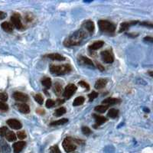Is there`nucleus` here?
I'll use <instances>...</instances> for the list:
<instances>
[{"mask_svg": "<svg viewBox=\"0 0 153 153\" xmlns=\"http://www.w3.org/2000/svg\"><path fill=\"white\" fill-rule=\"evenodd\" d=\"M108 117H110V118H117L119 115V110L117 109H110L108 112Z\"/></svg>", "mask_w": 153, "mask_h": 153, "instance_id": "25", "label": "nucleus"}, {"mask_svg": "<svg viewBox=\"0 0 153 153\" xmlns=\"http://www.w3.org/2000/svg\"><path fill=\"white\" fill-rule=\"evenodd\" d=\"M50 152L51 153H61L59 148L57 146H53L50 148Z\"/></svg>", "mask_w": 153, "mask_h": 153, "instance_id": "33", "label": "nucleus"}, {"mask_svg": "<svg viewBox=\"0 0 153 153\" xmlns=\"http://www.w3.org/2000/svg\"><path fill=\"white\" fill-rule=\"evenodd\" d=\"M97 68H99L100 71H104V67L102 66L100 64H97Z\"/></svg>", "mask_w": 153, "mask_h": 153, "instance_id": "42", "label": "nucleus"}, {"mask_svg": "<svg viewBox=\"0 0 153 153\" xmlns=\"http://www.w3.org/2000/svg\"><path fill=\"white\" fill-rule=\"evenodd\" d=\"M84 101H85V99H84V97H76V99L74 100L73 106H80V105H82L84 103Z\"/></svg>", "mask_w": 153, "mask_h": 153, "instance_id": "26", "label": "nucleus"}, {"mask_svg": "<svg viewBox=\"0 0 153 153\" xmlns=\"http://www.w3.org/2000/svg\"><path fill=\"white\" fill-rule=\"evenodd\" d=\"M78 84L80 86V87H84V88L87 89V91H89V90H90V86H89V84H87V83H86V82L80 81L78 83Z\"/></svg>", "mask_w": 153, "mask_h": 153, "instance_id": "38", "label": "nucleus"}, {"mask_svg": "<svg viewBox=\"0 0 153 153\" xmlns=\"http://www.w3.org/2000/svg\"><path fill=\"white\" fill-rule=\"evenodd\" d=\"M45 57H47L48 58L51 60H54V61H65L66 58H65L64 56H62L61 54H57V53H53V54H50L46 55Z\"/></svg>", "mask_w": 153, "mask_h": 153, "instance_id": "15", "label": "nucleus"}, {"mask_svg": "<svg viewBox=\"0 0 153 153\" xmlns=\"http://www.w3.org/2000/svg\"><path fill=\"white\" fill-rule=\"evenodd\" d=\"M149 74H150V76H152V72H149Z\"/></svg>", "mask_w": 153, "mask_h": 153, "instance_id": "47", "label": "nucleus"}, {"mask_svg": "<svg viewBox=\"0 0 153 153\" xmlns=\"http://www.w3.org/2000/svg\"><path fill=\"white\" fill-rule=\"evenodd\" d=\"M106 84H107V80L106 79H99L96 82L94 87H95L96 89L99 90V89L103 88L106 85Z\"/></svg>", "mask_w": 153, "mask_h": 153, "instance_id": "20", "label": "nucleus"}, {"mask_svg": "<svg viewBox=\"0 0 153 153\" xmlns=\"http://www.w3.org/2000/svg\"><path fill=\"white\" fill-rule=\"evenodd\" d=\"M140 25H145V26L149 27V28H152V23L146 22H144L140 23Z\"/></svg>", "mask_w": 153, "mask_h": 153, "instance_id": "39", "label": "nucleus"}, {"mask_svg": "<svg viewBox=\"0 0 153 153\" xmlns=\"http://www.w3.org/2000/svg\"><path fill=\"white\" fill-rule=\"evenodd\" d=\"M11 22H12L11 24L13 25V27L15 26L17 29L21 30L23 29V28H24L22 22L21 16L18 13H14L12 15V17H11Z\"/></svg>", "mask_w": 153, "mask_h": 153, "instance_id": "5", "label": "nucleus"}, {"mask_svg": "<svg viewBox=\"0 0 153 153\" xmlns=\"http://www.w3.org/2000/svg\"><path fill=\"white\" fill-rule=\"evenodd\" d=\"M101 58L104 61L105 63H107V64H111L114 61V57H113V54L112 53L111 51L106 50L103 51L100 53Z\"/></svg>", "mask_w": 153, "mask_h": 153, "instance_id": "6", "label": "nucleus"}, {"mask_svg": "<svg viewBox=\"0 0 153 153\" xmlns=\"http://www.w3.org/2000/svg\"><path fill=\"white\" fill-rule=\"evenodd\" d=\"M120 102V99H117V98H107V99L104 100L103 101V105H106V106H109V105H114L119 103Z\"/></svg>", "mask_w": 153, "mask_h": 153, "instance_id": "17", "label": "nucleus"}, {"mask_svg": "<svg viewBox=\"0 0 153 153\" xmlns=\"http://www.w3.org/2000/svg\"><path fill=\"white\" fill-rule=\"evenodd\" d=\"M144 40L147 41V42H151V43H152L153 42V38H152V37H146V38H144Z\"/></svg>", "mask_w": 153, "mask_h": 153, "instance_id": "41", "label": "nucleus"}, {"mask_svg": "<svg viewBox=\"0 0 153 153\" xmlns=\"http://www.w3.org/2000/svg\"><path fill=\"white\" fill-rule=\"evenodd\" d=\"M54 91L57 94V96H60L61 94V92H62V86L58 82L55 83V84H54Z\"/></svg>", "mask_w": 153, "mask_h": 153, "instance_id": "24", "label": "nucleus"}, {"mask_svg": "<svg viewBox=\"0 0 153 153\" xmlns=\"http://www.w3.org/2000/svg\"><path fill=\"white\" fill-rule=\"evenodd\" d=\"M68 122V119H61V120H58L57 121H54L50 123V126H61L64 124H66Z\"/></svg>", "mask_w": 153, "mask_h": 153, "instance_id": "21", "label": "nucleus"}, {"mask_svg": "<svg viewBox=\"0 0 153 153\" xmlns=\"http://www.w3.org/2000/svg\"><path fill=\"white\" fill-rule=\"evenodd\" d=\"M144 110L146 112H149V110H148V109H144Z\"/></svg>", "mask_w": 153, "mask_h": 153, "instance_id": "46", "label": "nucleus"}, {"mask_svg": "<svg viewBox=\"0 0 153 153\" xmlns=\"http://www.w3.org/2000/svg\"><path fill=\"white\" fill-rule=\"evenodd\" d=\"M127 35L129 37H133V38H135V37L138 36V34H136V35H134L133 33H131V34H127Z\"/></svg>", "mask_w": 153, "mask_h": 153, "instance_id": "44", "label": "nucleus"}, {"mask_svg": "<svg viewBox=\"0 0 153 153\" xmlns=\"http://www.w3.org/2000/svg\"><path fill=\"white\" fill-rule=\"evenodd\" d=\"M34 98H35V101H36L37 103H38V104H43V101H44V98L42 96V94H35V97H34Z\"/></svg>", "mask_w": 153, "mask_h": 153, "instance_id": "29", "label": "nucleus"}, {"mask_svg": "<svg viewBox=\"0 0 153 153\" xmlns=\"http://www.w3.org/2000/svg\"><path fill=\"white\" fill-rule=\"evenodd\" d=\"M63 148L67 152H72L76 149V146L74 143V139L71 137H67L63 141Z\"/></svg>", "mask_w": 153, "mask_h": 153, "instance_id": "4", "label": "nucleus"}, {"mask_svg": "<svg viewBox=\"0 0 153 153\" xmlns=\"http://www.w3.org/2000/svg\"><path fill=\"white\" fill-rule=\"evenodd\" d=\"M98 25L101 31L105 33H113L116 30V26L113 23L106 20H100L98 22Z\"/></svg>", "mask_w": 153, "mask_h": 153, "instance_id": "3", "label": "nucleus"}, {"mask_svg": "<svg viewBox=\"0 0 153 153\" xmlns=\"http://www.w3.org/2000/svg\"><path fill=\"white\" fill-rule=\"evenodd\" d=\"M42 84L46 89H49L51 87L52 83H51V80L49 77H45V78L42 79Z\"/></svg>", "mask_w": 153, "mask_h": 153, "instance_id": "22", "label": "nucleus"}, {"mask_svg": "<svg viewBox=\"0 0 153 153\" xmlns=\"http://www.w3.org/2000/svg\"><path fill=\"white\" fill-rule=\"evenodd\" d=\"M76 91V86L73 84H70L65 87L64 94H63V96H64L66 99H70V98L72 96L74 95V94Z\"/></svg>", "mask_w": 153, "mask_h": 153, "instance_id": "7", "label": "nucleus"}, {"mask_svg": "<svg viewBox=\"0 0 153 153\" xmlns=\"http://www.w3.org/2000/svg\"><path fill=\"white\" fill-rule=\"evenodd\" d=\"M37 111V113H40V114H45V111H44L43 110H36Z\"/></svg>", "mask_w": 153, "mask_h": 153, "instance_id": "45", "label": "nucleus"}, {"mask_svg": "<svg viewBox=\"0 0 153 153\" xmlns=\"http://www.w3.org/2000/svg\"><path fill=\"white\" fill-rule=\"evenodd\" d=\"M109 107V106H106V105H100V106H97L95 107V111L98 112V113H104L105 111H106Z\"/></svg>", "mask_w": 153, "mask_h": 153, "instance_id": "28", "label": "nucleus"}, {"mask_svg": "<svg viewBox=\"0 0 153 153\" xmlns=\"http://www.w3.org/2000/svg\"><path fill=\"white\" fill-rule=\"evenodd\" d=\"M18 110L24 114H28L30 112V108L26 103H17L16 105Z\"/></svg>", "mask_w": 153, "mask_h": 153, "instance_id": "13", "label": "nucleus"}, {"mask_svg": "<svg viewBox=\"0 0 153 153\" xmlns=\"http://www.w3.org/2000/svg\"><path fill=\"white\" fill-rule=\"evenodd\" d=\"M93 117H94L96 121V124L94 125L95 126H94L95 128H97V126H100L102 125V124L104 123H106V121H107L106 117H103V116H100V115L97 114H94L93 115Z\"/></svg>", "mask_w": 153, "mask_h": 153, "instance_id": "12", "label": "nucleus"}, {"mask_svg": "<svg viewBox=\"0 0 153 153\" xmlns=\"http://www.w3.org/2000/svg\"><path fill=\"white\" fill-rule=\"evenodd\" d=\"M55 105V101H54L53 100L48 99L46 101V106L48 108H51Z\"/></svg>", "mask_w": 153, "mask_h": 153, "instance_id": "34", "label": "nucleus"}, {"mask_svg": "<svg viewBox=\"0 0 153 153\" xmlns=\"http://www.w3.org/2000/svg\"><path fill=\"white\" fill-rule=\"evenodd\" d=\"M17 136L19 137V139H24L26 138V133L25 132V131H19L17 132Z\"/></svg>", "mask_w": 153, "mask_h": 153, "instance_id": "35", "label": "nucleus"}, {"mask_svg": "<svg viewBox=\"0 0 153 153\" xmlns=\"http://www.w3.org/2000/svg\"><path fill=\"white\" fill-rule=\"evenodd\" d=\"M13 97L16 101H21V102H26L28 100V97L25 94L22 92H15L13 94Z\"/></svg>", "mask_w": 153, "mask_h": 153, "instance_id": "9", "label": "nucleus"}, {"mask_svg": "<svg viewBox=\"0 0 153 153\" xmlns=\"http://www.w3.org/2000/svg\"><path fill=\"white\" fill-rule=\"evenodd\" d=\"M138 23V21H131V22H123L121 24L120 28V32H123V31H126L127 29H129L131 26L132 25H135Z\"/></svg>", "mask_w": 153, "mask_h": 153, "instance_id": "11", "label": "nucleus"}, {"mask_svg": "<svg viewBox=\"0 0 153 153\" xmlns=\"http://www.w3.org/2000/svg\"><path fill=\"white\" fill-rule=\"evenodd\" d=\"M0 152H1V148H0Z\"/></svg>", "mask_w": 153, "mask_h": 153, "instance_id": "48", "label": "nucleus"}, {"mask_svg": "<svg viewBox=\"0 0 153 153\" xmlns=\"http://www.w3.org/2000/svg\"><path fill=\"white\" fill-rule=\"evenodd\" d=\"M98 95H99V94H98V93L95 92V91H93L92 93H91V94L88 95L89 100H90V101H92L93 100L96 99V98L97 97Z\"/></svg>", "mask_w": 153, "mask_h": 153, "instance_id": "32", "label": "nucleus"}, {"mask_svg": "<svg viewBox=\"0 0 153 153\" xmlns=\"http://www.w3.org/2000/svg\"><path fill=\"white\" fill-rule=\"evenodd\" d=\"M81 130H82V132H83L84 135H86V136H88V135H90V134L92 132H91V129L87 126H83L82 127Z\"/></svg>", "mask_w": 153, "mask_h": 153, "instance_id": "31", "label": "nucleus"}, {"mask_svg": "<svg viewBox=\"0 0 153 153\" xmlns=\"http://www.w3.org/2000/svg\"><path fill=\"white\" fill-rule=\"evenodd\" d=\"M25 146V143L23 141L18 142L16 143L15 144H13V149H14L15 153H20L22 152V150L24 149V147Z\"/></svg>", "mask_w": 153, "mask_h": 153, "instance_id": "14", "label": "nucleus"}, {"mask_svg": "<svg viewBox=\"0 0 153 153\" xmlns=\"http://www.w3.org/2000/svg\"><path fill=\"white\" fill-rule=\"evenodd\" d=\"M8 100V95L5 93H0V102H5Z\"/></svg>", "mask_w": 153, "mask_h": 153, "instance_id": "36", "label": "nucleus"}, {"mask_svg": "<svg viewBox=\"0 0 153 153\" xmlns=\"http://www.w3.org/2000/svg\"><path fill=\"white\" fill-rule=\"evenodd\" d=\"M2 26V28L5 31V32H8V33H11L13 31V29H14V27L11 24L10 22H4L2 23L1 25Z\"/></svg>", "mask_w": 153, "mask_h": 153, "instance_id": "16", "label": "nucleus"}, {"mask_svg": "<svg viewBox=\"0 0 153 153\" xmlns=\"http://www.w3.org/2000/svg\"><path fill=\"white\" fill-rule=\"evenodd\" d=\"M79 61H80V63L83 64V65H89V66L94 67V63H93V61H91L90 58H88V57H83V56H81V57H79Z\"/></svg>", "mask_w": 153, "mask_h": 153, "instance_id": "19", "label": "nucleus"}, {"mask_svg": "<svg viewBox=\"0 0 153 153\" xmlns=\"http://www.w3.org/2000/svg\"><path fill=\"white\" fill-rule=\"evenodd\" d=\"M82 27L85 28L89 33H93L94 31V28H95L94 23L92 21H91V20H87V21L84 22L83 25H82Z\"/></svg>", "mask_w": 153, "mask_h": 153, "instance_id": "10", "label": "nucleus"}, {"mask_svg": "<svg viewBox=\"0 0 153 153\" xmlns=\"http://www.w3.org/2000/svg\"><path fill=\"white\" fill-rule=\"evenodd\" d=\"M5 138L9 142H14L17 139L16 134L13 132H7V133L5 134Z\"/></svg>", "mask_w": 153, "mask_h": 153, "instance_id": "23", "label": "nucleus"}, {"mask_svg": "<svg viewBox=\"0 0 153 153\" xmlns=\"http://www.w3.org/2000/svg\"><path fill=\"white\" fill-rule=\"evenodd\" d=\"M9 110V106L4 102H0V112H6Z\"/></svg>", "mask_w": 153, "mask_h": 153, "instance_id": "30", "label": "nucleus"}, {"mask_svg": "<svg viewBox=\"0 0 153 153\" xmlns=\"http://www.w3.org/2000/svg\"><path fill=\"white\" fill-rule=\"evenodd\" d=\"M65 113H66V109H65V107H60L54 111V115L55 117H61V116L65 114Z\"/></svg>", "mask_w": 153, "mask_h": 153, "instance_id": "27", "label": "nucleus"}, {"mask_svg": "<svg viewBox=\"0 0 153 153\" xmlns=\"http://www.w3.org/2000/svg\"><path fill=\"white\" fill-rule=\"evenodd\" d=\"M71 67L70 65H52L51 66L50 71L53 74L64 75L71 71Z\"/></svg>", "mask_w": 153, "mask_h": 153, "instance_id": "2", "label": "nucleus"}, {"mask_svg": "<svg viewBox=\"0 0 153 153\" xmlns=\"http://www.w3.org/2000/svg\"><path fill=\"white\" fill-rule=\"evenodd\" d=\"M103 45H104V42H102V41H98V42H94V44H92L90 47H89V49L91 51H96L98 50V49L101 48L103 47Z\"/></svg>", "mask_w": 153, "mask_h": 153, "instance_id": "18", "label": "nucleus"}, {"mask_svg": "<svg viewBox=\"0 0 153 153\" xmlns=\"http://www.w3.org/2000/svg\"><path fill=\"white\" fill-rule=\"evenodd\" d=\"M5 17H6V14H5V12H0V21H1V20H2V19H5Z\"/></svg>", "mask_w": 153, "mask_h": 153, "instance_id": "40", "label": "nucleus"}, {"mask_svg": "<svg viewBox=\"0 0 153 153\" xmlns=\"http://www.w3.org/2000/svg\"><path fill=\"white\" fill-rule=\"evenodd\" d=\"M86 37H87L86 31L83 29H80L74 32L71 35H70L68 38H66L64 42V45L66 47L79 45Z\"/></svg>", "mask_w": 153, "mask_h": 153, "instance_id": "1", "label": "nucleus"}, {"mask_svg": "<svg viewBox=\"0 0 153 153\" xmlns=\"http://www.w3.org/2000/svg\"><path fill=\"white\" fill-rule=\"evenodd\" d=\"M8 129L6 126H3L0 128V136H5V134L7 133Z\"/></svg>", "mask_w": 153, "mask_h": 153, "instance_id": "37", "label": "nucleus"}, {"mask_svg": "<svg viewBox=\"0 0 153 153\" xmlns=\"http://www.w3.org/2000/svg\"><path fill=\"white\" fill-rule=\"evenodd\" d=\"M57 104L58 105H61V103H65V100H57Z\"/></svg>", "mask_w": 153, "mask_h": 153, "instance_id": "43", "label": "nucleus"}, {"mask_svg": "<svg viewBox=\"0 0 153 153\" xmlns=\"http://www.w3.org/2000/svg\"><path fill=\"white\" fill-rule=\"evenodd\" d=\"M8 126L14 129H20L22 127V125L19 120H16V119H10V120H7Z\"/></svg>", "mask_w": 153, "mask_h": 153, "instance_id": "8", "label": "nucleus"}]
</instances>
